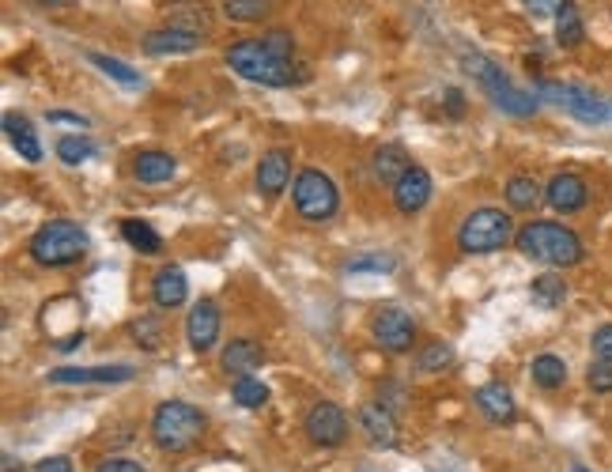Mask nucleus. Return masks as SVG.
Returning <instances> with one entry per match:
<instances>
[{"label": "nucleus", "instance_id": "f257e3e1", "mask_svg": "<svg viewBox=\"0 0 612 472\" xmlns=\"http://www.w3.org/2000/svg\"><path fill=\"white\" fill-rule=\"evenodd\" d=\"M227 65L238 72L242 80L261 87H291L295 80H303L306 72L295 68V38L288 31H269L261 38H242L235 46H227Z\"/></svg>", "mask_w": 612, "mask_h": 472}, {"label": "nucleus", "instance_id": "f03ea898", "mask_svg": "<svg viewBox=\"0 0 612 472\" xmlns=\"http://www.w3.org/2000/svg\"><path fill=\"white\" fill-rule=\"evenodd\" d=\"M518 250L526 253L529 261H541V265H552V269H571L578 265L586 250H582V238L571 231V227H563V223H552V220H533L526 223L518 235Z\"/></svg>", "mask_w": 612, "mask_h": 472}, {"label": "nucleus", "instance_id": "7ed1b4c3", "mask_svg": "<svg viewBox=\"0 0 612 472\" xmlns=\"http://www.w3.org/2000/svg\"><path fill=\"white\" fill-rule=\"evenodd\" d=\"M204 412L189 401H163L152 412V439L163 454H186L204 439Z\"/></svg>", "mask_w": 612, "mask_h": 472}, {"label": "nucleus", "instance_id": "20e7f679", "mask_svg": "<svg viewBox=\"0 0 612 472\" xmlns=\"http://www.w3.org/2000/svg\"><path fill=\"white\" fill-rule=\"evenodd\" d=\"M27 250H31L34 265H42V269H65V265H76L87 253V231L72 220H50L34 231Z\"/></svg>", "mask_w": 612, "mask_h": 472}, {"label": "nucleus", "instance_id": "39448f33", "mask_svg": "<svg viewBox=\"0 0 612 472\" xmlns=\"http://www.w3.org/2000/svg\"><path fill=\"white\" fill-rule=\"evenodd\" d=\"M465 72L473 76L476 84L484 87L492 102L503 110V114H514V118H529L533 110H537V95H526V91H518V87L510 84L507 76H503V68L488 61L484 53H465Z\"/></svg>", "mask_w": 612, "mask_h": 472}, {"label": "nucleus", "instance_id": "423d86ee", "mask_svg": "<svg viewBox=\"0 0 612 472\" xmlns=\"http://www.w3.org/2000/svg\"><path fill=\"white\" fill-rule=\"evenodd\" d=\"M291 197H295V212L310 223L333 220L340 208V193H337V186H333V178L318 167H306L295 174Z\"/></svg>", "mask_w": 612, "mask_h": 472}, {"label": "nucleus", "instance_id": "0eeeda50", "mask_svg": "<svg viewBox=\"0 0 612 472\" xmlns=\"http://www.w3.org/2000/svg\"><path fill=\"white\" fill-rule=\"evenodd\" d=\"M514 235V223L503 208H473L458 227V246L465 253H495Z\"/></svg>", "mask_w": 612, "mask_h": 472}, {"label": "nucleus", "instance_id": "6e6552de", "mask_svg": "<svg viewBox=\"0 0 612 472\" xmlns=\"http://www.w3.org/2000/svg\"><path fill=\"white\" fill-rule=\"evenodd\" d=\"M537 95L548 102L563 106L567 114H575L578 121H590V125H605L612 121V102H605L601 95L586 91L578 84H560V80H537Z\"/></svg>", "mask_w": 612, "mask_h": 472}, {"label": "nucleus", "instance_id": "1a4fd4ad", "mask_svg": "<svg viewBox=\"0 0 612 472\" xmlns=\"http://www.w3.org/2000/svg\"><path fill=\"white\" fill-rule=\"evenodd\" d=\"M371 337L382 352L401 355V352H408L412 340H416V321L408 318L401 306H382V310L371 318Z\"/></svg>", "mask_w": 612, "mask_h": 472}, {"label": "nucleus", "instance_id": "9d476101", "mask_svg": "<svg viewBox=\"0 0 612 472\" xmlns=\"http://www.w3.org/2000/svg\"><path fill=\"white\" fill-rule=\"evenodd\" d=\"M204 23H189V19H170V27L144 34V53L152 57H170V53H193L204 38Z\"/></svg>", "mask_w": 612, "mask_h": 472}, {"label": "nucleus", "instance_id": "9b49d317", "mask_svg": "<svg viewBox=\"0 0 612 472\" xmlns=\"http://www.w3.org/2000/svg\"><path fill=\"white\" fill-rule=\"evenodd\" d=\"M303 427H306V439L314 442V446H340V442L348 439V416H344V408L333 405V401L310 405Z\"/></svg>", "mask_w": 612, "mask_h": 472}, {"label": "nucleus", "instance_id": "f8f14e48", "mask_svg": "<svg viewBox=\"0 0 612 472\" xmlns=\"http://www.w3.org/2000/svg\"><path fill=\"white\" fill-rule=\"evenodd\" d=\"M136 378V367L129 363H114V367H57L50 371L53 386H114V382H129Z\"/></svg>", "mask_w": 612, "mask_h": 472}, {"label": "nucleus", "instance_id": "ddd939ff", "mask_svg": "<svg viewBox=\"0 0 612 472\" xmlns=\"http://www.w3.org/2000/svg\"><path fill=\"white\" fill-rule=\"evenodd\" d=\"M186 337H189V348L201 355L216 348V340H220V306L212 303V299H201V303L189 310Z\"/></svg>", "mask_w": 612, "mask_h": 472}, {"label": "nucleus", "instance_id": "4468645a", "mask_svg": "<svg viewBox=\"0 0 612 472\" xmlns=\"http://www.w3.org/2000/svg\"><path fill=\"white\" fill-rule=\"evenodd\" d=\"M544 201L552 204L556 212H563V216H571V212H578V208H586V201H590V186H586L582 174L563 170V174H556V178L544 186Z\"/></svg>", "mask_w": 612, "mask_h": 472}, {"label": "nucleus", "instance_id": "2eb2a0df", "mask_svg": "<svg viewBox=\"0 0 612 472\" xmlns=\"http://www.w3.org/2000/svg\"><path fill=\"white\" fill-rule=\"evenodd\" d=\"M359 427H363L367 442H371V446H382V450H393L397 439H401V431H397V416H393L382 401H367V405L359 408Z\"/></svg>", "mask_w": 612, "mask_h": 472}, {"label": "nucleus", "instance_id": "dca6fc26", "mask_svg": "<svg viewBox=\"0 0 612 472\" xmlns=\"http://www.w3.org/2000/svg\"><path fill=\"white\" fill-rule=\"evenodd\" d=\"M431 201V174L424 167H408L401 182L393 186V204L401 216H416L424 204Z\"/></svg>", "mask_w": 612, "mask_h": 472}, {"label": "nucleus", "instance_id": "f3484780", "mask_svg": "<svg viewBox=\"0 0 612 472\" xmlns=\"http://www.w3.org/2000/svg\"><path fill=\"white\" fill-rule=\"evenodd\" d=\"M257 193L261 197H276L280 189L291 182V152L288 148H272V152L261 155V163H257Z\"/></svg>", "mask_w": 612, "mask_h": 472}, {"label": "nucleus", "instance_id": "a211bd4d", "mask_svg": "<svg viewBox=\"0 0 612 472\" xmlns=\"http://www.w3.org/2000/svg\"><path fill=\"white\" fill-rule=\"evenodd\" d=\"M265 363V348L250 337H235L220 355V367L223 374H235V378H246V374H254L257 367Z\"/></svg>", "mask_w": 612, "mask_h": 472}, {"label": "nucleus", "instance_id": "6ab92c4d", "mask_svg": "<svg viewBox=\"0 0 612 472\" xmlns=\"http://www.w3.org/2000/svg\"><path fill=\"white\" fill-rule=\"evenodd\" d=\"M186 299H189V280L178 265H163V269L155 272L152 303L159 306V310H174V306H182Z\"/></svg>", "mask_w": 612, "mask_h": 472}, {"label": "nucleus", "instance_id": "aec40b11", "mask_svg": "<svg viewBox=\"0 0 612 472\" xmlns=\"http://www.w3.org/2000/svg\"><path fill=\"white\" fill-rule=\"evenodd\" d=\"M476 405H480V412H484L492 423H510L518 416V405H514L510 389L499 386V382H488V386L476 389Z\"/></svg>", "mask_w": 612, "mask_h": 472}, {"label": "nucleus", "instance_id": "412c9836", "mask_svg": "<svg viewBox=\"0 0 612 472\" xmlns=\"http://www.w3.org/2000/svg\"><path fill=\"white\" fill-rule=\"evenodd\" d=\"M174 170H178V163H174V155H170V152H140V155H136V163H133L136 182H144V186L170 182V178H174Z\"/></svg>", "mask_w": 612, "mask_h": 472}, {"label": "nucleus", "instance_id": "4be33fe9", "mask_svg": "<svg viewBox=\"0 0 612 472\" xmlns=\"http://www.w3.org/2000/svg\"><path fill=\"white\" fill-rule=\"evenodd\" d=\"M4 133L12 140V148H16L27 163H38L42 159V144H38V133H34V125L23 114H4Z\"/></svg>", "mask_w": 612, "mask_h": 472}, {"label": "nucleus", "instance_id": "5701e85b", "mask_svg": "<svg viewBox=\"0 0 612 472\" xmlns=\"http://www.w3.org/2000/svg\"><path fill=\"white\" fill-rule=\"evenodd\" d=\"M408 167H412V163H408V155H405V148H401V144H382V148L371 155L374 178H378V182H386V186H397V182H401V174H405Z\"/></svg>", "mask_w": 612, "mask_h": 472}, {"label": "nucleus", "instance_id": "b1692460", "mask_svg": "<svg viewBox=\"0 0 612 472\" xmlns=\"http://www.w3.org/2000/svg\"><path fill=\"white\" fill-rule=\"evenodd\" d=\"M586 38V23H582V12H578L575 0H563L560 12H556V42L563 50H575Z\"/></svg>", "mask_w": 612, "mask_h": 472}, {"label": "nucleus", "instance_id": "393cba45", "mask_svg": "<svg viewBox=\"0 0 612 472\" xmlns=\"http://www.w3.org/2000/svg\"><path fill=\"white\" fill-rule=\"evenodd\" d=\"M529 378H533V386H541V389H560L563 382H567V363H563L560 355L544 352L533 359Z\"/></svg>", "mask_w": 612, "mask_h": 472}, {"label": "nucleus", "instance_id": "a878e982", "mask_svg": "<svg viewBox=\"0 0 612 472\" xmlns=\"http://www.w3.org/2000/svg\"><path fill=\"white\" fill-rule=\"evenodd\" d=\"M507 204L514 212H533L541 204V182L529 174H514L507 182Z\"/></svg>", "mask_w": 612, "mask_h": 472}, {"label": "nucleus", "instance_id": "bb28decb", "mask_svg": "<svg viewBox=\"0 0 612 472\" xmlns=\"http://www.w3.org/2000/svg\"><path fill=\"white\" fill-rule=\"evenodd\" d=\"M529 295H533V303L544 306V310H556V306H563V299H567V284H563V276H537L533 287H529Z\"/></svg>", "mask_w": 612, "mask_h": 472}, {"label": "nucleus", "instance_id": "cd10ccee", "mask_svg": "<svg viewBox=\"0 0 612 472\" xmlns=\"http://www.w3.org/2000/svg\"><path fill=\"white\" fill-rule=\"evenodd\" d=\"M121 238H125L136 253H159V250H163V238L155 235L152 227H148V223H140V220L121 223Z\"/></svg>", "mask_w": 612, "mask_h": 472}, {"label": "nucleus", "instance_id": "c85d7f7f", "mask_svg": "<svg viewBox=\"0 0 612 472\" xmlns=\"http://www.w3.org/2000/svg\"><path fill=\"white\" fill-rule=\"evenodd\" d=\"M87 61L99 68L102 76H110V80H118V84H125V87H140V84H144V80H140V72H133V68L125 65V61H118V57H106V53H91Z\"/></svg>", "mask_w": 612, "mask_h": 472}, {"label": "nucleus", "instance_id": "c756f323", "mask_svg": "<svg viewBox=\"0 0 612 472\" xmlns=\"http://www.w3.org/2000/svg\"><path fill=\"white\" fill-rule=\"evenodd\" d=\"M272 12V0H223V16L235 23H257Z\"/></svg>", "mask_w": 612, "mask_h": 472}, {"label": "nucleus", "instance_id": "7c9ffc66", "mask_svg": "<svg viewBox=\"0 0 612 472\" xmlns=\"http://www.w3.org/2000/svg\"><path fill=\"white\" fill-rule=\"evenodd\" d=\"M450 363H454V348L442 344V340H431L424 352L416 355V367H420L424 374H439V371H446Z\"/></svg>", "mask_w": 612, "mask_h": 472}, {"label": "nucleus", "instance_id": "2f4dec72", "mask_svg": "<svg viewBox=\"0 0 612 472\" xmlns=\"http://www.w3.org/2000/svg\"><path fill=\"white\" fill-rule=\"evenodd\" d=\"M91 155H95V144H91L87 136H61V140H57V159L68 163V167H80V163H87Z\"/></svg>", "mask_w": 612, "mask_h": 472}, {"label": "nucleus", "instance_id": "473e14b6", "mask_svg": "<svg viewBox=\"0 0 612 472\" xmlns=\"http://www.w3.org/2000/svg\"><path fill=\"white\" fill-rule=\"evenodd\" d=\"M235 401L242 408H261L265 401H269V386H265V382H257L254 374L235 378Z\"/></svg>", "mask_w": 612, "mask_h": 472}, {"label": "nucleus", "instance_id": "72a5a7b5", "mask_svg": "<svg viewBox=\"0 0 612 472\" xmlns=\"http://www.w3.org/2000/svg\"><path fill=\"white\" fill-rule=\"evenodd\" d=\"M129 333H133V340L140 344V348L155 352V348H159V340H163V325H159V318L144 314V318H136L133 325H129Z\"/></svg>", "mask_w": 612, "mask_h": 472}, {"label": "nucleus", "instance_id": "f704fd0d", "mask_svg": "<svg viewBox=\"0 0 612 472\" xmlns=\"http://www.w3.org/2000/svg\"><path fill=\"white\" fill-rule=\"evenodd\" d=\"M344 269H348V272H393V269H397V261H393L390 253H367V257L348 261Z\"/></svg>", "mask_w": 612, "mask_h": 472}, {"label": "nucleus", "instance_id": "c9c22d12", "mask_svg": "<svg viewBox=\"0 0 612 472\" xmlns=\"http://www.w3.org/2000/svg\"><path fill=\"white\" fill-rule=\"evenodd\" d=\"M586 382L594 393H612V359H594L586 371Z\"/></svg>", "mask_w": 612, "mask_h": 472}, {"label": "nucleus", "instance_id": "e433bc0d", "mask_svg": "<svg viewBox=\"0 0 612 472\" xmlns=\"http://www.w3.org/2000/svg\"><path fill=\"white\" fill-rule=\"evenodd\" d=\"M590 352L594 359H612V325H597L590 337Z\"/></svg>", "mask_w": 612, "mask_h": 472}, {"label": "nucleus", "instance_id": "4c0bfd02", "mask_svg": "<svg viewBox=\"0 0 612 472\" xmlns=\"http://www.w3.org/2000/svg\"><path fill=\"white\" fill-rule=\"evenodd\" d=\"M95 472H144L140 461H129V457H106L95 465Z\"/></svg>", "mask_w": 612, "mask_h": 472}, {"label": "nucleus", "instance_id": "58836bf2", "mask_svg": "<svg viewBox=\"0 0 612 472\" xmlns=\"http://www.w3.org/2000/svg\"><path fill=\"white\" fill-rule=\"evenodd\" d=\"M560 4H563V0H526V8H529V12H533L537 19L556 16V12H560Z\"/></svg>", "mask_w": 612, "mask_h": 472}, {"label": "nucleus", "instance_id": "ea45409f", "mask_svg": "<svg viewBox=\"0 0 612 472\" xmlns=\"http://www.w3.org/2000/svg\"><path fill=\"white\" fill-rule=\"evenodd\" d=\"M34 472H72V461L68 457H46V461H38Z\"/></svg>", "mask_w": 612, "mask_h": 472}, {"label": "nucleus", "instance_id": "a19ab883", "mask_svg": "<svg viewBox=\"0 0 612 472\" xmlns=\"http://www.w3.org/2000/svg\"><path fill=\"white\" fill-rule=\"evenodd\" d=\"M446 110H450L454 118H461V110H465V99H461L458 87H450V91H446Z\"/></svg>", "mask_w": 612, "mask_h": 472}, {"label": "nucleus", "instance_id": "79ce46f5", "mask_svg": "<svg viewBox=\"0 0 612 472\" xmlns=\"http://www.w3.org/2000/svg\"><path fill=\"white\" fill-rule=\"evenodd\" d=\"M50 121H57V125H87V118L68 114V110H50Z\"/></svg>", "mask_w": 612, "mask_h": 472}, {"label": "nucleus", "instance_id": "37998d69", "mask_svg": "<svg viewBox=\"0 0 612 472\" xmlns=\"http://www.w3.org/2000/svg\"><path fill=\"white\" fill-rule=\"evenodd\" d=\"M34 4H42V8H68V4H76V0H34Z\"/></svg>", "mask_w": 612, "mask_h": 472}, {"label": "nucleus", "instance_id": "c03bdc74", "mask_svg": "<svg viewBox=\"0 0 612 472\" xmlns=\"http://www.w3.org/2000/svg\"><path fill=\"white\" fill-rule=\"evenodd\" d=\"M567 472H590V469H586V465H571Z\"/></svg>", "mask_w": 612, "mask_h": 472}]
</instances>
